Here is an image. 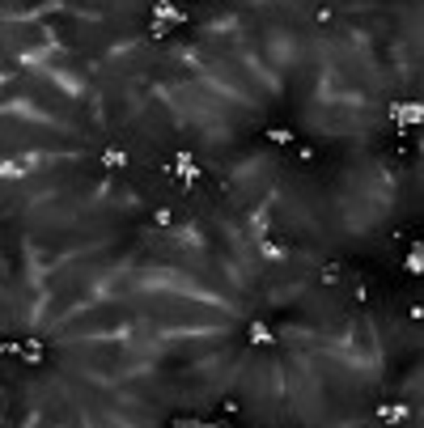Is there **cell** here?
Listing matches in <instances>:
<instances>
[{
    "label": "cell",
    "instance_id": "2",
    "mask_svg": "<svg viewBox=\"0 0 424 428\" xmlns=\"http://www.w3.org/2000/svg\"><path fill=\"white\" fill-rule=\"evenodd\" d=\"M102 166L106 170H123L127 166V153L123 149H102Z\"/></svg>",
    "mask_w": 424,
    "mask_h": 428
},
{
    "label": "cell",
    "instance_id": "3",
    "mask_svg": "<svg viewBox=\"0 0 424 428\" xmlns=\"http://www.w3.org/2000/svg\"><path fill=\"white\" fill-rule=\"evenodd\" d=\"M268 140H272V144H280V149H285V144H293V140H297V136H293V132H280V127H272V132H268Z\"/></svg>",
    "mask_w": 424,
    "mask_h": 428
},
{
    "label": "cell",
    "instance_id": "1",
    "mask_svg": "<svg viewBox=\"0 0 424 428\" xmlns=\"http://www.w3.org/2000/svg\"><path fill=\"white\" fill-rule=\"evenodd\" d=\"M378 420H395V424H399V420H416V412H412L408 403H382V407H378Z\"/></svg>",
    "mask_w": 424,
    "mask_h": 428
}]
</instances>
